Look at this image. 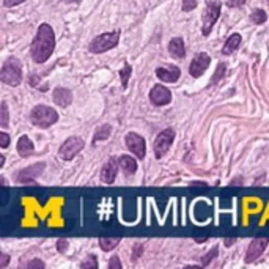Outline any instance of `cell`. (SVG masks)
<instances>
[{
  "instance_id": "obj_28",
  "label": "cell",
  "mask_w": 269,
  "mask_h": 269,
  "mask_svg": "<svg viewBox=\"0 0 269 269\" xmlns=\"http://www.w3.org/2000/svg\"><path fill=\"white\" fill-rule=\"evenodd\" d=\"M197 8V0H183V11H192Z\"/></svg>"
},
{
  "instance_id": "obj_21",
  "label": "cell",
  "mask_w": 269,
  "mask_h": 269,
  "mask_svg": "<svg viewBox=\"0 0 269 269\" xmlns=\"http://www.w3.org/2000/svg\"><path fill=\"white\" fill-rule=\"evenodd\" d=\"M110 131H112V128H110V125H104V126H101L98 131H96V134H95V142H99V140H106V139H109V136H110Z\"/></svg>"
},
{
  "instance_id": "obj_13",
  "label": "cell",
  "mask_w": 269,
  "mask_h": 269,
  "mask_svg": "<svg viewBox=\"0 0 269 269\" xmlns=\"http://www.w3.org/2000/svg\"><path fill=\"white\" fill-rule=\"evenodd\" d=\"M118 165L120 162L114 158H110L104 167L101 170V181L106 183V184H112L117 178V170H118Z\"/></svg>"
},
{
  "instance_id": "obj_15",
  "label": "cell",
  "mask_w": 269,
  "mask_h": 269,
  "mask_svg": "<svg viewBox=\"0 0 269 269\" xmlns=\"http://www.w3.org/2000/svg\"><path fill=\"white\" fill-rule=\"evenodd\" d=\"M156 76L164 80V82H176L181 76L180 68L176 66H167V68H158L156 70Z\"/></svg>"
},
{
  "instance_id": "obj_40",
  "label": "cell",
  "mask_w": 269,
  "mask_h": 269,
  "mask_svg": "<svg viewBox=\"0 0 269 269\" xmlns=\"http://www.w3.org/2000/svg\"><path fill=\"white\" fill-rule=\"evenodd\" d=\"M236 183H239V184H241V183H242V180H241V178H236L235 181H232V186H233V184H236Z\"/></svg>"
},
{
  "instance_id": "obj_8",
  "label": "cell",
  "mask_w": 269,
  "mask_h": 269,
  "mask_svg": "<svg viewBox=\"0 0 269 269\" xmlns=\"http://www.w3.org/2000/svg\"><path fill=\"white\" fill-rule=\"evenodd\" d=\"M211 63V58L208 54H205V52H200L194 57V60L191 61V66H189V73L192 77H200L206 70H208Z\"/></svg>"
},
{
  "instance_id": "obj_3",
  "label": "cell",
  "mask_w": 269,
  "mask_h": 269,
  "mask_svg": "<svg viewBox=\"0 0 269 269\" xmlns=\"http://www.w3.org/2000/svg\"><path fill=\"white\" fill-rule=\"evenodd\" d=\"M30 120H32V123H33L35 126L46 129V128L52 126L54 123H57L58 114L54 109L48 107V106L39 104V106L33 107V110L30 114Z\"/></svg>"
},
{
  "instance_id": "obj_10",
  "label": "cell",
  "mask_w": 269,
  "mask_h": 269,
  "mask_svg": "<svg viewBox=\"0 0 269 269\" xmlns=\"http://www.w3.org/2000/svg\"><path fill=\"white\" fill-rule=\"evenodd\" d=\"M269 239L267 238H257L251 242L249 249H247V254H245V263H254L257 258L261 257V254L264 252L266 245H267Z\"/></svg>"
},
{
  "instance_id": "obj_22",
  "label": "cell",
  "mask_w": 269,
  "mask_h": 269,
  "mask_svg": "<svg viewBox=\"0 0 269 269\" xmlns=\"http://www.w3.org/2000/svg\"><path fill=\"white\" fill-rule=\"evenodd\" d=\"M8 123H10V118H8V106H7V102L4 101L2 102V107H0V126H2L4 129L8 126Z\"/></svg>"
},
{
  "instance_id": "obj_19",
  "label": "cell",
  "mask_w": 269,
  "mask_h": 269,
  "mask_svg": "<svg viewBox=\"0 0 269 269\" xmlns=\"http://www.w3.org/2000/svg\"><path fill=\"white\" fill-rule=\"evenodd\" d=\"M118 162H120V167L125 170L128 175H132V173H136V170H137V161L134 159V158H131V156H121L120 159H118Z\"/></svg>"
},
{
  "instance_id": "obj_14",
  "label": "cell",
  "mask_w": 269,
  "mask_h": 269,
  "mask_svg": "<svg viewBox=\"0 0 269 269\" xmlns=\"http://www.w3.org/2000/svg\"><path fill=\"white\" fill-rule=\"evenodd\" d=\"M52 98H54L55 104L60 106V107H68L73 102V93L68 88H63V87H57L52 93Z\"/></svg>"
},
{
  "instance_id": "obj_18",
  "label": "cell",
  "mask_w": 269,
  "mask_h": 269,
  "mask_svg": "<svg viewBox=\"0 0 269 269\" xmlns=\"http://www.w3.org/2000/svg\"><path fill=\"white\" fill-rule=\"evenodd\" d=\"M241 39H242V38H241L239 33H233L229 39H227V43H225V46H223V49H222V54H223V55L233 54V52L239 48Z\"/></svg>"
},
{
  "instance_id": "obj_31",
  "label": "cell",
  "mask_w": 269,
  "mask_h": 269,
  "mask_svg": "<svg viewBox=\"0 0 269 269\" xmlns=\"http://www.w3.org/2000/svg\"><path fill=\"white\" fill-rule=\"evenodd\" d=\"M8 143H10V136L7 132H0V147L7 148Z\"/></svg>"
},
{
  "instance_id": "obj_39",
  "label": "cell",
  "mask_w": 269,
  "mask_h": 269,
  "mask_svg": "<svg viewBox=\"0 0 269 269\" xmlns=\"http://www.w3.org/2000/svg\"><path fill=\"white\" fill-rule=\"evenodd\" d=\"M5 164V156H0V167H4Z\"/></svg>"
},
{
  "instance_id": "obj_23",
  "label": "cell",
  "mask_w": 269,
  "mask_h": 269,
  "mask_svg": "<svg viewBox=\"0 0 269 269\" xmlns=\"http://www.w3.org/2000/svg\"><path fill=\"white\" fill-rule=\"evenodd\" d=\"M131 71H132V68H131L129 65H125V66L121 68V71H120V77H121V85H123V88L128 87V82H129V77H131Z\"/></svg>"
},
{
  "instance_id": "obj_20",
  "label": "cell",
  "mask_w": 269,
  "mask_h": 269,
  "mask_svg": "<svg viewBox=\"0 0 269 269\" xmlns=\"http://www.w3.org/2000/svg\"><path fill=\"white\" fill-rule=\"evenodd\" d=\"M118 244H120V238H106V236L99 238V245L104 252L114 251Z\"/></svg>"
},
{
  "instance_id": "obj_27",
  "label": "cell",
  "mask_w": 269,
  "mask_h": 269,
  "mask_svg": "<svg viewBox=\"0 0 269 269\" xmlns=\"http://www.w3.org/2000/svg\"><path fill=\"white\" fill-rule=\"evenodd\" d=\"M217 254H219V251H217V247H214V249H211V251H210L208 254H206V255H205V257L201 258V263H203V264H208V263H210V261H211V260L214 258V257H217Z\"/></svg>"
},
{
  "instance_id": "obj_16",
  "label": "cell",
  "mask_w": 269,
  "mask_h": 269,
  "mask_svg": "<svg viewBox=\"0 0 269 269\" xmlns=\"http://www.w3.org/2000/svg\"><path fill=\"white\" fill-rule=\"evenodd\" d=\"M17 153L23 156V158H29L35 153L33 150V143L27 136H23L17 140Z\"/></svg>"
},
{
  "instance_id": "obj_32",
  "label": "cell",
  "mask_w": 269,
  "mask_h": 269,
  "mask_svg": "<svg viewBox=\"0 0 269 269\" xmlns=\"http://www.w3.org/2000/svg\"><path fill=\"white\" fill-rule=\"evenodd\" d=\"M57 247H58V252H65L66 247H68V241L66 239H58L57 241Z\"/></svg>"
},
{
  "instance_id": "obj_4",
  "label": "cell",
  "mask_w": 269,
  "mask_h": 269,
  "mask_svg": "<svg viewBox=\"0 0 269 269\" xmlns=\"http://www.w3.org/2000/svg\"><path fill=\"white\" fill-rule=\"evenodd\" d=\"M219 16H220V2L219 0H210L203 11V17H201V33L205 36H208L211 33Z\"/></svg>"
},
{
  "instance_id": "obj_36",
  "label": "cell",
  "mask_w": 269,
  "mask_h": 269,
  "mask_svg": "<svg viewBox=\"0 0 269 269\" xmlns=\"http://www.w3.org/2000/svg\"><path fill=\"white\" fill-rule=\"evenodd\" d=\"M140 254H142V245H140V244L134 245V255H132V260H136L137 255H140Z\"/></svg>"
},
{
  "instance_id": "obj_26",
  "label": "cell",
  "mask_w": 269,
  "mask_h": 269,
  "mask_svg": "<svg viewBox=\"0 0 269 269\" xmlns=\"http://www.w3.org/2000/svg\"><path fill=\"white\" fill-rule=\"evenodd\" d=\"M80 267L82 269H87V267H90V269H96L98 267V261H96V257L95 255H90L84 263L80 264Z\"/></svg>"
},
{
  "instance_id": "obj_11",
  "label": "cell",
  "mask_w": 269,
  "mask_h": 269,
  "mask_svg": "<svg viewBox=\"0 0 269 269\" xmlns=\"http://www.w3.org/2000/svg\"><path fill=\"white\" fill-rule=\"evenodd\" d=\"M150 101L154 106H165L172 101V93L164 85H154L150 92Z\"/></svg>"
},
{
  "instance_id": "obj_12",
  "label": "cell",
  "mask_w": 269,
  "mask_h": 269,
  "mask_svg": "<svg viewBox=\"0 0 269 269\" xmlns=\"http://www.w3.org/2000/svg\"><path fill=\"white\" fill-rule=\"evenodd\" d=\"M44 167H46V165H44L43 162L35 164V165H32V167H27V169H24V170H20V172L17 173V178H16V180H17V183L30 184V183L35 181L36 176H39L41 173H43Z\"/></svg>"
},
{
  "instance_id": "obj_2",
  "label": "cell",
  "mask_w": 269,
  "mask_h": 269,
  "mask_svg": "<svg viewBox=\"0 0 269 269\" xmlns=\"http://www.w3.org/2000/svg\"><path fill=\"white\" fill-rule=\"evenodd\" d=\"M0 80L11 87H17L20 84V80H23V66H20V61L17 58H8L5 61L2 71H0Z\"/></svg>"
},
{
  "instance_id": "obj_5",
  "label": "cell",
  "mask_w": 269,
  "mask_h": 269,
  "mask_svg": "<svg viewBox=\"0 0 269 269\" xmlns=\"http://www.w3.org/2000/svg\"><path fill=\"white\" fill-rule=\"evenodd\" d=\"M120 41V35L118 32H109V33H102L99 36H96L92 43H90V52L93 54H102L107 52L110 49H114Z\"/></svg>"
},
{
  "instance_id": "obj_37",
  "label": "cell",
  "mask_w": 269,
  "mask_h": 269,
  "mask_svg": "<svg viewBox=\"0 0 269 269\" xmlns=\"http://www.w3.org/2000/svg\"><path fill=\"white\" fill-rule=\"evenodd\" d=\"M63 2H66V4H79L80 0H63Z\"/></svg>"
},
{
  "instance_id": "obj_24",
  "label": "cell",
  "mask_w": 269,
  "mask_h": 269,
  "mask_svg": "<svg viewBox=\"0 0 269 269\" xmlns=\"http://www.w3.org/2000/svg\"><path fill=\"white\" fill-rule=\"evenodd\" d=\"M266 19H267V16H266V13L263 11V10H255L252 14H251V20L254 24H264L266 23Z\"/></svg>"
},
{
  "instance_id": "obj_34",
  "label": "cell",
  "mask_w": 269,
  "mask_h": 269,
  "mask_svg": "<svg viewBox=\"0 0 269 269\" xmlns=\"http://www.w3.org/2000/svg\"><path fill=\"white\" fill-rule=\"evenodd\" d=\"M245 0H229V7H239V5H244Z\"/></svg>"
},
{
  "instance_id": "obj_9",
  "label": "cell",
  "mask_w": 269,
  "mask_h": 269,
  "mask_svg": "<svg viewBox=\"0 0 269 269\" xmlns=\"http://www.w3.org/2000/svg\"><path fill=\"white\" fill-rule=\"evenodd\" d=\"M125 142H126V147L129 148V151L132 154H136L139 159L145 158V140H143V137H140L136 132H129L126 136Z\"/></svg>"
},
{
  "instance_id": "obj_17",
  "label": "cell",
  "mask_w": 269,
  "mask_h": 269,
  "mask_svg": "<svg viewBox=\"0 0 269 269\" xmlns=\"http://www.w3.org/2000/svg\"><path fill=\"white\" fill-rule=\"evenodd\" d=\"M169 52L172 57L175 58H184L186 55V48L181 38H173L170 43H169Z\"/></svg>"
},
{
  "instance_id": "obj_38",
  "label": "cell",
  "mask_w": 269,
  "mask_h": 269,
  "mask_svg": "<svg viewBox=\"0 0 269 269\" xmlns=\"http://www.w3.org/2000/svg\"><path fill=\"white\" fill-rule=\"evenodd\" d=\"M235 242V239H225V245H232Z\"/></svg>"
},
{
  "instance_id": "obj_29",
  "label": "cell",
  "mask_w": 269,
  "mask_h": 269,
  "mask_svg": "<svg viewBox=\"0 0 269 269\" xmlns=\"http://www.w3.org/2000/svg\"><path fill=\"white\" fill-rule=\"evenodd\" d=\"M29 269H44V263L41 261V260H32L30 263L26 264Z\"/></svg>"
},
{
  "instance_id": "obj_33",
  "label": "cell",
  "mask_w": 269,
  "mask_h": 269,
  "mask_svg": "<svg viewBox=\"0 0 269 269\" xmlns=\"http://www.w3.org/2000/svg\"><path fill=\"white\" fill-rule=\"evenodd\" d=\"M23 2H26V0H4L5 7H16V5H20Z\"/></svg>"
},
{
  "instance_id": "obj_25",
  "label": "cell",
  "mask_w": 269,
  "mask_h": 269,
  "mask_svg": "<svg viewBox=\"0 0 269 269\" xmlns=\"http://www.w3.org/2000/svg\"><path fill=\"white\" fill-rule=\"evenodd\" d=\"M225 73H227V65L225 63H219V66H217V71H216V76L211 79V85H216L217 82L225 76Z\"/></svg>"
},
{
  "instance_id": "obj_7",
  "label": "cell",
  "mask_w": 269,
  "mask_h": 269,
  "mask_svg": "<svg viewBox=\"0 0 269 269\" xmlns=\"http://www.w3.org/2000/svg\"><path fill=\"white\" fill-rule=\"evenodd\" d=\"M173 139H175L173 129H164L162 132H159V136L154 140V154H156V158H162L165 153L169 151L170 145L173 143Z\"/></svg>"
},
{
  "instance_id": "obj_35",
  "label": "cell",
  "mask_w": 269,
  "mask_h": 269,
  "mask_svg": "<svg viewBox=\"0 0 269 269\" xmlns=\"http://www.w3.org/2000/svg\"><path fill=\"white\" fill-rule=\"evenodd\" d=\"M8 261H10V257L8 255H5V254H2V255H0V266H7L8 264Z\"/></svg>"
},
{
  "instance_id": "obj_6",
  "label": "cell",
  "mask_w": 269,
  "mask_h": 269,
  "mask_svg": "<svg viewBox=\"0 0 269 269\" xmlns=\"http://www.w3.org/2000/svg\"><path fill=\"white\" fill-rule=\"evenodd\" d=\"M84 140H82L80 137H70L63 145L60 147V158L63 161H71L77 153L82 151V148H84Z\"/></svg>"
},
{
  "instance_id": "obj_30",
  "label": "cell",
  "mask_w": 269,
  "mask_h": 269,
  "mask_svg": "<svg viewBox=\"0 0 269 269\" xmlns=\"http://www.w3.org/2000/svg\"><path fill=\"white\" fill-rule=\"evenodd\" d=\"M109 267L110 269H121V263H120V258L117 255H114L110 260H109Z\"/></svg>"
},
{
  "instance_id": "obj_1",
  "label": "cell",
  "mask_w": 269,
  "mask_h": 269,
  "mask_svg": "<svg viewBox=\"0 0 269 269\" xmlns=\"http://www.w3.org/2000/svg\"><path fill=\"white\" fill-rule=\"evenodd\" d=\"M55 48V35L49 24H41L32 43L30 54L36 63H44Z\"/></svg>"
}]
</instances>
